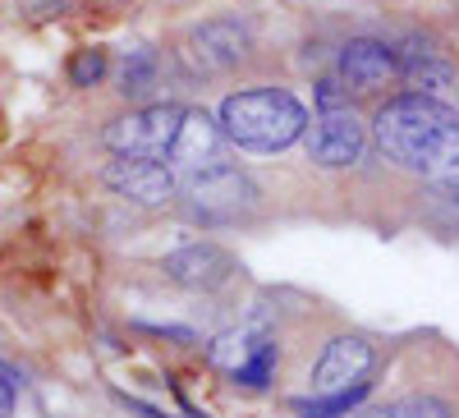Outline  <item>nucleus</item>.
<instances>
[{
  "mask_svg": "<svg viewBox=\"0 0 459 418\" xmlns=\"http://www.w3.org/2000/svg\"><path fill=\"white\" fill-rule=\"evenodd\" d=\"M372 134L386 161L413 170L441 188H459V116L428 92L391 97L377 110Z\"/></svg>",
  "mask_w": 459,
  "mask_h": 418,
  "instance_id": "nucleus-1",
  "label": "nucleus"
},
{
  "mask_svg": "<svg viewBox=\"0 0 459 418\" xmlns=\"http://www.w3.org/2000/svg\"><path fill=\"white\" fill-rule=\"evenodd\" d=\"M221 129L230 143H239L248 152H281L308 134V110L285 88L230 92L221 101Z\"/></svg>",
  "mask_w": 459,
  "mask_h": 418,
  "instance_id": "nucleus-2",
  "label": "nucleus"
},
{
  "mask_svg": "<svg viewBox=\"0 0 459 418\" xmlns=\"http://www.w3.org/2000/svg\"><path fill=\"white\" fill-rule=\"evenodd\" d=\"M184 120V106L175 101H157V106H138L129 116L110 120L101 143L115 152V157H166L175 134Z\"/></svg>",
  "mask_w": 459,
  "mask_h": 418,
  "instance_id": "nucleus-3",
  "label": "nucleus"
},
{
  "mask_svg": "<svg viewBox=\"0 0 459 418\" xmlns=\"http://www.w3.org/2000/svg\"><path fill=\"white\" fill-rule=\"evenodd\" d=\"M257 207V188L248 175L230 170V166H212L203 175L188 179V212L207 225H221V221H239L244 212Z\"/></svg>",
  "mask_w": 459,
  "mask_h": 418,
  "instance_id": "nucleus-4",
  "label": "nucleus"
},
{
  "mask_svg": "<svg viewBox=\"0 0 459 418\" xmlns=\"http://www.w3.org/2000/svg\"><path fill=\"white\" fill-rule=\"evenodd\" d=\"M101 184L115 198L138 203V207H166L179 194V179L170 166H161L157 157H115L101 170Z\"/></svg>",
  "mask_w": 459,
  "mask_h": 418,
  "instance_id": "nucleus-5",
  "label": "nucleus"
},
{
  "mask_svg": "<svg viewBox=\"0 0 459 418\" xmlns=\"http://www.w3.org/2000/svg\"><path fill=\"white\" fill-rule=\"evenodd\" d=\"M340 79L354 92H386L400 79V56L395 47L377 42V37H354L340 51Z\"/></svg>",
  "mask_w": 459,
  "mask_h": 418,
  "instance_id": "nucleus-6",
  "label": "nucleus"
},
{
  "mask_svg": "<svg viewBox=\"0 0 459 418\" xmlns=\"http://www.w3.org/2000/svg\"><path fill=\"white\" fill-rule=\"evenodd\" d=\"M248 47H253V32H248V23L230 19V14L198 23V28H194V37H188V56L198 60V69H203V74L235 69V65L248 56Z\"/></svg>",
  "mask_w": 459,
  "mask_h": 418,
  "instance_id": "nucleus-7",
  "label": "nucleus"
},
{
  "mask_svg": "<svg viewBox=\"0 0 459 418\" xmlns=\"http://www.w3.org/2000/svg\"><path fill=\"white\" fill-rule=\"evenodd\" d=\"M363 143H368L363 125L344 106L340 110H322V116L313 120V129H308V157L317 166L340 170V166H354L363 157Z\"/></svg>",
  "mask_w": 459,
  "mask_h": 418,
  "instance_id": "nucleus-8",
  "label": "nucleus"
},
{
  "mask_svg": "<svg viewBox=\"0 0 459 418\" xmlns=\"http://www.w3.org/2000/svg\"><path fill=\"white\" fill-rule=\"evenodd\" d=\"M221 147H225V129L207 116V110H184L179 134H175L166 157L188 175H203V170L221 166Z\"/></svg>",
  "mask_w": 459,
  "mask_h": 418,
  "instance_id": "nucleus-9",
  "label": "nucleus"
},
{
  "mask_svg": "<svg viewBox=\"0 0 459 418\" xmlns=\"http://www.w3.org/2000/svg\"><path fill=\"white\" fill-rule=\"evenodd\" d=\"M372 372V345L363 335H335L331 345L322 350L317 368H313V391L317 396H331V391H344L363 382Z\"/></svg>",
  "mask_w": 459,
  "mask_h": 418,
  "instance_id": "nucleus-10",
  "label": "nucleus"
},
{
  "mask_svg": "<svg viewBox=\"0 0 459 418\" xmlns=\"http://www.w3.org/2000/svg\"><path fill=\"white\" fill-rule=\"evenodd\" d=\"M166 276L184 290H221L235 276V257L221 244H188V248L166 257Z\"/></svg>",
  "mask_w": 459,
  "mask_h": 418,
  "instance_id": "nucleus-11",
  "label": "nucleus"
},
{
  "mask_svg": "<svg viewBox=\"0 0 459 418\" xmlns=\"http://www.w3.org/2000/svg\"><path fill=\"white\" fill-rule=\"evenodd\" d=\"M400 74H404L413 88H428V92L455 83V69L441 60V51H432V47H423V42H409V47L400 51Z\"/></svg>",
  "mask_w": 459,
  "mask_h": 418,
  "instance_id": "nucleus-12",
  "label": "nucleus"
},
{
  "mask_svg": "<svg viewBox=\"0 0 459 418\" xmlns=\"http://www.w3.org/2000/svg\"><path fill=\"white\" fill-rule=\"evenodd\" d=\"M157 74H161V56L152 47L129 51L125 65H120V92L125 97H147L152 88H157Z\"/></svg>",
  "mask_w": 459,
  "mask_h": 418,
  "instance_id": "nucleus-13",
  "label": "nucleus"
},
{
  "mask_svg": "<svg viewBox=\"0 0 459 418\" xmlns=\"http://www.w3.org/2000/svg\"><path fill=\"white\" fill-rule=\"evenodd\" d=\"M266 345V340L253 331V327H239V331H225L221 340H216V345H212V363L216 368H225V372H239L257 350Z\"/></svg>",
  "mask_w": 459,
  "mask_h": 418,
  "instance_id": "nucleus-14",
  "label": "nucleus"
},
{
  "mask_svg": "<svg viewBox=\"0 0 459 418\" xmlns=\"http://www.w3.org/2000/svg\"><path fill=\"white\" fill-rule=\"evenodd\" d=\"M363 396H368V382H354V387L331 391V396H322V400H299L294 409H299L303 418H344V414H354V409L363 405Z\"/></svg>",
  "mask_w": 459,
  "mask_h": 418,
  "instance_id": "nucleus-15",
  "label": "nucleus"
},
{
  "mask_svg": "<svg viewBox=\"0 0 459 418\" xmlns=\"http://www.w3.org/2000/svg\"><path fill=\"white\" fill-rule=\"evenodd\" d=\"M106 69H110L106 51L83 47V51H74V56H69V83H74V88H97V83L106 79Z\"/></svg>",
  "mask_w": 459,
  "mask_h": 418,
  "instance_id": "nucleus-16",
  "label": "nucleus"
},
{
  "mask_svg": "<svg viewBox=\"0 0 459 418\" xmlns=\"http://www.w3.org/2000/svg\"><path fill=\"white\" fill-rule=\"evenodd\" d=\"M354 418H450L446 405L428 400V396H413V400H391L381 409H368V414H354Z\"/></svg>",
  "mask_w": 459,
  "mask_h": 418,
  "instance_id": "nucleus-17",
  "label": "nucleus"
},
{
  "mask_svg": "<svg viewBox=\"0 0 459 418\" xmlns=\"http://www.w3.org/2000/svg\"><path fill=\"white\" fill-rule=\"evenodd\" d=\"M272 368H276V345L266 340V345H262V350H257L235 377H239L244 387H266V382H272Z\"/></svg>",
  "mask_w": 459,
  "mask_h": 418,
  "instance_id": "nucleus-18",
  "label": "nucleus"
},
{
  "mask_svg": "<svg viewBox=\"0 0 459 418\" xmlns=\"http://www.w3.org/2000/svg\"><path fill=\"white\" fill-rule=\"evenodd\" d=\"M0 418H14V377L0 368Z\"/></svg>",
  "mask_w": 459,
  "mask_h": 418,
  "instance_id": "nucleus-19",
  "label": "nucleus"
}]
</instances>
